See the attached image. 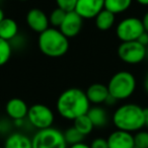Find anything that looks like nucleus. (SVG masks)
Instances as JSON below:
<instances>
[{
    "label": "nucleus",
    "mask_w": 148,
    "mask_h": 148,
    "mask_svg": "<svg viewBox=\"0 0 148 148\" xmlns=\"http://www.w3.org/2000/svg\"><path fill=\"white\" fill-rule=\"evenodd\" d=\"M85 91L76 87H71L64 90L59 95L56 103V109L61 118L68 121H74L77 118L86 115L90 109Z\"/></svg>",
    "instance_id": "1"
},
{
    "label": "nucleus",
    "mask_w": 148,
    "mask_h": 148,
    "mask_svg": "<svg viewBox=\"0 0 148 148\" xmlns=\"http://www.w3.org/2000/svg\"><path fill=\"white\" fill-rule=\"evenodd\" d=\"M112 120L118 130L138 132L144 127V109L137 103H124L116 109Z\"/></svg>",
    "instance_id": "2"
},
{
    "label": "nucleus",
    "mask_w": 148,
    "mask_h": 148,
    "mask_svg": "<svg viewBox=\"0 0 148 148\" xmlns=\"http://www.w3.org/2000/svg\"><path fill=\"white\" fill-rule=\"evenodd\" d=\"M38 46L45 56L59 58L68 52L69 39L65 37L59 29L50 27L39 35Z\"/></svg>",
    "instance_id": "3"
},
{
    "label": "nucleus",
    "mask_w": 148,
    "mask_h": 148,
    "mask_svg": "<svg viewBox=\"0 0 148 148\" xmlns=\"http://www.w3.org/2000/svg\"><path fill=\"white\" fill-rule=\"evenodd\" d=\"M136 78L129 71H119L111 77L108 83L110 95L119 101H125L129 99L136 89Z\"/></svg>",
    "instance_id": "4"
},
{
    "label": "nucleus",
    "mask_w": 148,
    "mask_h": 148,
    "mask_svg": "<svg viewBox=\"0 0 148 148\" xmlns=\"http://www.w3.org/2000/svg\"><path fill=\"white\" fill-rule=\"evenodd\" d=\"M33 148H68L64 133L57 128L38 130L32 138Z\"/></svg>",
    "instance_id": "5"
},
{
    "label": "nucleus",
    "mask_w": 148,
    "mask_h": 148,
    "mask_svg": "<svg viewBox=\"0 0 148 148\" xmlns=\"http://www.w3.org/2000/svg\"><path fill=\"white\" fill-rule=\"evenodd\" d=\"M27 119L29 123L37 130H44L53 126L55 115L48 106L36 103L29 108Z\"/></svg>",
    "instance_id": "6"
},
{
    "label": "nucleus",
    "mask_w": 148,
    "mask_h": 148,
    "mask_svg": "<svg viewBox=\"0 0 148 148\" xmlns=\"http://www.w3.org/2000/svg\"><path fill=\"white\" fill-rule=\"evenodd\" d=\"M144 32L142 21L136 16L126 17L116 27V35L121 42L137 41Z\"/></svg>",
    "instance_id": "7"
},
{
    "label": "nucleus",
    "mask_w": 148,
    "mask_h": 148,
    "mask_svg": "<svg viewBox=\"0 0 148 148\" xmlns=\"http://www.w3.org/2000/svg\"><path fill=\"white\" fill-rule=\"evenodd\" d=\"M147 49L138 41L122 42L118 48V56L123 62L131 65L139 64L146 58Z\"/></svg>",
    "instance_id": "8"
},
{
    "label": "nucleus",
    "mask_w": 148,
    "mask_h": 148,
    "mask_svg": "<svg viewBox=\"0 0 148 148\" xmlns=\"http://www.w3.org/2000/svg\"><path fill=\"white\" fill-rule=\"evenodd\" d=\"M83 21L84 19L76 12V11H70L65 15L62 25H60L59 29L65 37L68 39L76 37L78 34H80L82 29Z\"/></svg>",
    "instance_id": "9"
},
{
    "label": "nucleus",
    "mask_w": 148,
    "mask_h": 148,
    "mask_svg": "<svg viewBox=\"0 0 148 148\" xmlns=\"http://www.w3.org/2000/svg\"><path fill=\"white\" fill-rule=\"evenodd\" d=\"M25 21L29 29L39 35L50 27L49 16L40 8L29 9L27 13Z\"/></svg>",
    "instance_id": "10"
},
{
    "label": "nucleus",
    "mask_w": 148,
    "mask_h": 148,
    "mask_svg": "<svg viewBox=\"0 0 148 148\" xmlns=\"http://www.w3.org/2000/svg\"><path fill=\"white\" fill-rule=\"evenodd\" d=\"M103 9H105V0H77L74 11L83 19H92Z\"/></svg>",
    "instance_id": "11"
},
{
    "label": "nucleus",
    "mask_w": 148,
    "mask_h": 148,
    "mask_svg": "<svg viewBox=\"0 0 148 148\" xmlns=\"http://www.w3.org/2000/svg\"><path fill=\"white\" fill-rule=\"evenodd\" d=\"M109 148H135L134 135L130 132L116 130L107 138Z\"/></svg>",
    "instance_id": "12"
},
{
    "label": "nucleus",
    "mask_w": 148,
    "mask_h": 148,
    "mask_svg": "<svg viewBox=\"0 0 148 148\" xmlns=\"http://www.w3.org/2000/svg\"><path fill=\"white\" fill-rule=\"evenodd\" d=\"M29 108V107L23 99H19V97H13L6 103L5 112H6L7 116L13 121H19V120L27 119Z\"/></svg>",
    "instance_id": "13"
},
{
    "label": "nucleus",
    "mask_w": 148,
    "mask_h": 148,
    "mask_svg": "<svg viewBox=\"0 0 148 148\" xmlns=\"http://www.w3.org/2000/svg\"><path fill=\"white\" fill-rule=\"evenodd\" d=\"M85 93L89 103L95 106H101L105 103L110 95L108 86L103 83H93L89 85L85 90Z\"/></svg>",
    "instance_id": "14"
},
{
    "label": "nucleus",
    "mask_w": 148,
    "mask_h": 148,
    "mask_svg": "<svg viewBox=\"0 0 148 148\" xmlns=\"http://www.w3.org/2000/svg\"><path fill=\"white\" fill-rule=\"evenodd\" d=\"M4 148H33L32 138L21 132L11 133L4 142Z\"/></svg>",
    "instance_id": "15"
},
{
    "label": "nucleus",
    "mask_w": 148,
    "mask_h": 148,
    "mask_svg": "<svg viewBox=\"0 0 148 148\" xmlns=\"http://www.w3.org/2000/svg\"><path fill=\"white\" fill-rule=\"evenodd\" d=\"M18 35V25L11 17H5L0 23V38L11 42Z\"/></svg>",
    "instance_id": "16"
},
{
    "label": "nucleus",
    "mask_w": 148,
    "mask_h": 148,
    "mask_svg": "<svg viewBox=\"0 0 148 148\" xmlns=\"http://www.w3.org/2000/svg\"><path fill=\"white\" fill-rule=\"evenodd\" d=\"M95 27L99 29V31H109L115 25L116 23V14L113 12L107 10V9H103L99 14L95 16Z\"/></svg>",
    "instance_id": "17"
},
{
    "label": "nucleus",
    "mask_w": 148,
    "mask_h": 148,
    "mask_svg": "<svg viewBox=\"0 0 148 148\" xmlns=\"http://www.w3.org/2000/svg\"><path fill=\"white\" fill-rule=\"evenodd\" d=\"M87 116L95 128H101L108 124V113L101 106H93L87 112Z\"/></svg>",
    "instance_id": "18"
},
{
    "label": "nucleus",
    "mask_w": 148,
    "mask_h": 148,
    "mask_svg": "<svg viewBox=\"0 0 148 148\" xmlns=\"http://www.w3.org/2000/svg\"><path fill=\"white\" fill-rule=\"evenodd\" d=\"M133 0H105V9L113 12L114 14H120L131 7Z\"/></svg>",
    "instance_id": "19"
},
{
    "label": "nucleus",
    "mask_w": 148,
    "mask_h": 148,
    "mask_svg": "<svg viewBox=\"0 0 148 148\" xmlns=\"http://www.w3.org/2000/svg\"><path fill=\"white\" fill-rule=\"evenodd\" d=\"M73 126L82 134L83 136H87L92 132V130L95 129V126H93L92 122L90 121V119L88 118V116L83 115L81 117L77 118V119L74 120Z\"/></svg>",
    "instance_id": "20"
},
{
    "label": "nucleus",
    "mask_w": 148,
    "mask_h": 148,
    "mask_svg": "<svg viewBox=\"0 0 148 148\" xmlns=\"http://www.w3.org/2000/svg\"><path fill=\"white\" fill-rule=\"evenodd\" d=\"M63 133L68 146L73 145V144H76V143H80V142H83V140H84V136L74 126L67 128Z\"/></svg>",
    "instance_id": "21"
},
{
    "label": "nucleus",
    "mask_w": 148,
    "mask_h": 148,
    "mask_svg": "<svg viewBox=\"0 0 148 148\" xmlns=\"http://www.w3.org/2000/svg\"><path fill=\"white\" fill-rule=\"evenodd\" d=\"M12 54V46L8 41L0 38V67L9 61Z\"/></svg>",
    "instance_id": "22"
},
{
    "label": "nucleus",
    "mask_w": 148,
    "mask_h": 148,
    "mask_svg": "<svg viewBox=\"0 0 148 148\" xmlns=\"http://www.w3.org/2000/svg\"><path fill=\"white\" fill-rule=\"evenodd\" d=\"M66 13L64 10H62L59 7H56L55 9L52 10V12L49 15V23H50V27H56V29H59L60 25H62L64 18H65Z\"/></svg>",
    "instance_id": "23"
},
{
    "label": "nucleus",
    "mask_w": 148,
    "mask_h": 148,
    "mask_svg": "<svg viewBox=\"0 0 148 148\" xmlns=\"http://www.w3.org/2000/svg\"><path fill=\"white\" fill-rule=\"evenodd\" d=\"M135 147L148 148V131H138L134 135Z\"/></svg>",
    "instance_id": "24"
},
{
    "label": "nucleus",
    "mask_w": 148,
    "mask_h": 148,
    "mask_svg": "<svg viewBox=\"0 0 148 148\" xmlns=\"http://www.w3.org/2000/svg\"><path fill=\"white\" fill-rule=\"evenodd\" d=\"M76 3L77 0H56L57 7L61 8L65 12H70V11L75 10Z\"/></svg>",
    "instance_id": "25"
},
{
    "label": "nucleus",
    "mask_w": 148,
    "mask_h": 148,
    "mask_svg": "<svg viewBox=\"0 0 148 148\" xmlns=\"http://www.w3.org/2000/svg\"><path fill=\"white\" fill-rule=\"evenodd\" d=\"M91 148H109V144H108V140L103 137H97L92 140L90 143Z\"/></svg>",
    "instance_id": "26"
},
{
    "label": "nucleus",
    "mask_w": 148,
    "mask_h": 148,
    "mask_svg": "<svg viewBox=\"0 0 148 148\" xmlns=\"http://www.w3.org/2000/svg\"><path fill=\"white\" fill-rule=\"evenodd\" d=\"M137 41L139 42L140 44H142L143 46L147 47V46H148V33H147V32H144V33L140 36L139 39H138Z\"/></svg>",
    "instance_id": "27"
},
{
    "label": "nucleus",
    "mask_w": 148,
    "mask_h": 148,
    "mask_svg": "<svg viewBox=\"0 0 148 148\" xmlns=\"http://www.w3.org/2000/svg\"><path fill=\"white\" fill-rule=\"evenodd\" d=\"M68 148H91L90 145L84 143V142H80V143H76L73 144V145H69Z\"/></svg>",
    "instance_id": "28"
},
{
    "label": "nucleus",
    "mask_w": 148,
    "mask_h": 148,
    "mask_svg": "<svg viewBox=\"0 0 148 148\" xmlns=\"http://www.w3.org/2000/svg\"><path fill=\"white\" fill-rule=\"evenodd\" d=\"M141 21H142V23H143L144 29H145V32H147L148 33V11L143 15V17H142Z\"/></svg>",
    "instance_id": "29"
},
{
    "label": "nucleus",
    "mask_w": 148,
    "mask_h": 148,
    "mask_svg": "<svg viewBox=\"0 0 148 148\" xmlns=\"http://www.w3.org/2000/svg\"><path fill=\"white\" fill-rule=\"evenodd\" d=\"M117 101H118L117 99H114V97H112V95H109V97H108L107 101H106L105 105L110 106V107H111V106H114V105H115V103H117Z\"/></svg>",
    "instance_id": "30"
},
{
    "label": "nucleus",
    "mask_w": 148,
    "mask_h": 148,
    "mask_svg": "<svg viewBox=\"0 0 148 148\" xmlns=\"http://www.w3.org/2000/svg\"><path fill=\"white\" fill-rule=\"evenodd\" d=\"M144 127L148 129V108L144 109Z\"/></svg>",
    "instance_id": "31"
},
{
    "label": "nucleus",
    "mask_w": 148,
    "mask_h": 148,
    "mask_svg": "<svg viewBox=\"0 0 148 148\" xmlns=\"http://www.w3.org/2000/svg\"><path fill=\"white\" fill-rule=\"evenodd\" d=\"M144 89H145V91L148 93V72L146 73L145 78H144Z\"/></svg>",
    "instance_id": "32"
},
{
    "label": "nucleus",
    "mask_w": 148,
    "mask_h": 148,
    "mask_svg": "<svg viewBox=\"0 0 148 148\" xmlns=\"http://www.w3.org/2000/svg\"><path fill=\"white\" fill-rule=\"evenodd\" d=\"M136 2L139 3L141 5H144V6H148V0H135Z\"/></svg>",
    "instance_id": "33"
},
{
    "label": "nucleus",
    "mask_w": 148,
    "mask_h": 148,
    "mask_svg": "<svg viewBox=\"0 0 148 148\" xmlns=\"http://www.w3.org/2000/svg\"><path fill=\"white\" fill-rule=\"evenodd\" d=\"M5 18V14H4V11H3V9L0 7V23L3 21V19Z\"/></svg>",
    "instance_id": "34"
},
{
    "label": "nucleus",
    "mask_w": 148,
    "mask_h": 148,
    "mask_svg": "<svg viewBox=\"0 0 148 148\" xmlns=\"http://www.w3.org/2000/svg\"><path fill=\"white\" fill-rule=\"evenodd\" d=\"M3 131V126H2V123L0 122V135H1V133H2Z\"/></svg>",
    "instance_id": "35"
},
{
    "label": "nucleus",
    "mask_w": 148,
    "mask_h": 148,
    "mask_svg": "<svg viewBox=\"0 0 148 148\" xmlns=\"http://www.w3.org/2000/svg\"><path fill=\"white\" fill-rule=\"evenodd\" d=\"M18 1H21V2H25V1H29V0H18Z\"/></svg>",
    "instance_id": "36"
},
{
    "label": "nucleus",
    "mask_w": 148,
    "mask_h": 148,
    "mask_svg": "<svg viewBox=\"0 0 148 148\" xmlns=\"http://www.w3.org/2000/svg\"><path fill=\"white\" fill-rule=\"evenodd\" d=\"M0 148H4V147H2V146H0Z\"/></svg>",
    "instance_id": "37"
},
{
    "label": "nucleus",
    "mask_w": 148,
    "mask_h": 148,
    "mask_svg": "<svg viewBox=\"0 0 148 148\" xmlns=\"http://www.w3.org/2000/svg\"><path fill=\"white\" fill-rule=\"evenodd\" d=\"M0 1H5V0H0Z\"/></svg>",
    "instance_id": "38"
},
{
    "label": "nucleus",
    "mask_w": 148,
    "mask_h": 148,
    "mask_svg": "<svg viewBox=\"0 0 148 148\" xmlns=\"http://www.w3.org/2000/svg\"><path fill=\"white\" fill-rule=\"evenodd\" d=\"M135 148H137V147H135Z\"/></svg>",
    "instance_id": "39"
}]
</instances>
